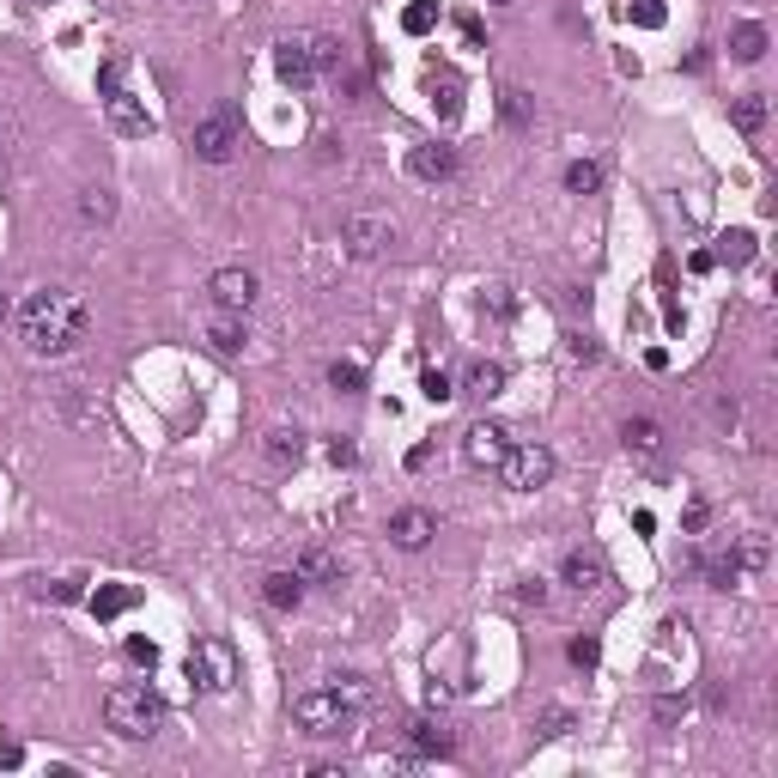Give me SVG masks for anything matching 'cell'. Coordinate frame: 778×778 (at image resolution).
Returning <instances> with one entry per match:
<instances>
[{
	"instance_id": "b9f144b4",
	"label": "cell",
	"mask_w": 778,
	"mask_h": 778,
	"mask_svg": "<svg viewBox=\"0 0 778 778\" xmlns=\"http://www.w3.org/2000/svg\"><path fill=\"white\" fill-rule=\"evenodd\" d=\"M566 730H572V712H560V706L541 718V736H566Z\"/></svg>"
},
{
	"instance_id": "836d02e7",
	"label": "cell",
	"mask_w": 778,
	"mask_h": 778,
	"mask_svg": "<svg viewBox=\"0 0 778 778\" xmlns=\"http://www.w3.org/2000/svg\"><path fill=\"white\" fill-rule=\"evenodd\" d=\"M335 693H341V706H347V712H365V699H371V687H365L359 675H341Z\"/></svg>"
},
{
	"instance_id": "c3c4849f",
	"label": "cell",
	"mask_w": 778,
	"mask_h": 778,
	"mask_svg": "<svg viewBox=\"0 0 778 778\" xmlns=\"http://www.w3.org/2000/svg\"><path fill=\"white\" fill-rule=\"evenodd\" d=\"M0 140H7V128H0ZM0 177H7V152H0Z\"/></svg>"
},
{
	"instance_id": "e0dca14e",
	"label": "cell",
	"mask_w": 778,
	"mask_h": 778,
	"mask_svg": "<svg viewBox=\"0 0 778 778\" xmlns=\"http://www.w3.org/2000/svg\"><path fill=\"white\" fill-rule=\"evenodd\" d=\"M499 389H505V365L499 359H475L469 377H462V396H475V402H493Z\"/></svg>"
},
{
	"instance_id": "5bb4252c",
	"label": "cell",
	"mask_w": 778,
	"mask_h": 778,
	"mask_svg": "<svg viewBox=\"0 0 778 778\" xmlns=\"http://www.w3.org/2000/svg\"><path fill=\"white\" fill-rule=\"evenodd\" d=\"M408 171H414L420 183H450V177H456V146H444V140L414 146V152H408Z\"/></svg>"
},
{
	"instance_id": "8992f818",
	"label": "cell",
	"mask_w": 778,
	"mask_h": 778,
	"mask_svg": "<svg viewBox=\"0 0 778 778\" xmlns=\"http://www.w3.org/2000/svg\"><path fill=\"white\" fill-rule=\"evenodd\" d=\"M189 681H201L207 693H225L231 681H238V657H231L225 639H195L189 651Z\"/></svg>"
},
{
	"instance_id": "681fc988",
	"label": "cell",
	"mask_w": 778,
	"mask_h": 778,
	"mask_svg": "<svg viewBox=\"0 0 778 778\" xmlns=\"http://www.w3.org/2000/svg\"><path fill=\"white\" fill-rule=\"evenodd\" d=\"M499 7H505V0H499Z\"/></svg>"
},
{
	"instance_id": "83f0119b",
	"label": "cell",
	"mask_w": 778,
	"mask_h": 778,
	"mask_svg": "<svg viewBox=\"0 0 778 778\" xmlns=\"http://www.w3.org/2000/svg\"><path fill=\"white\" fill-rule=\"evenodd\" d=\"M566 584H572V590H596V584H602V560H590V554H566Z\"/></svg>"
},
{
	"instance_id": "277c9868",
	"label": "cell",
	"mask_w": 778,
	"mask_h": 778,
	"mask_svg": "<svg viewBox=\"0 0 778 778\" xmlns=\"http://www.w3.org/2000/svg\"><path fill=\"white\" fill-rule=\"evenodd\" d=\"M499 481H505L511 493L548 487V481H554V450H548V444H511L505 462H499Z\"/></svg>"
},
{
	"instance_id": "4316f807",
	"label": "cell",
	"mask_w": 778,
	"mask_h": 778,
	"mask_svg": "<svg viewBox=\"0 0 778 778\" xmlns=\"http://www.w3.org/2000/svg\"><path fill=\"white\" fill-rule=\"evenodd\" d=\"M566 189H572V195H596V189H602V165H596V159H572V165H566Z\"/></svg>"
},
{
	"instance_id": "ba28073f",
	"label": "cell",
	"mask_w": 778,
	"mask_h": 778,
	"mask_svg": "<svg viewBox=\"0 0 778 778\" xmlns=\"http://www.w3.org/2000/svg\"><path fill=\"white\" fill-rule=\"evenodd\" d=\"M389 238H396V225H389L383 213H353V219L341 225V244H347V256H359V262L383 256V250H389Z\"/></svg>"
},
{
	"instance_id": "2e32d148",
	"label": "cell",
	"mask_w": 778,
	"mask_h": 778,
	"mask_svg": "<svg viewBox=\"0 0 778 778\" xmlns=\"http://www.w3.org/2000/svg\"><path fill=\"white\" fill-rule=\"evenodd\" d=\"M262 602H268L274 614H292V608L304 602V578H298V572H268V578H262Z\"/></svg>"
},
{
	"instance_id": "4dcf8cb0",
	"label": "cell",
	"mask_w": 778,
	"mask_h": 778,
	"mask_svg": "<svg viewBox=\"0 0 778 778\" xmlns=\"http://www.w3.org/2000/svg\"><path fill=\"white\" fill-rule=\"evenodd\" d=\"M499 110H505V122H511V128H529V92L505 86V92H499Z\"/></svg>"
},
{
	"instance_id": "d590c367",
	"label": "cell",
	"mask_w": 778,
	"mask_h": 778,
	"mask_svg": "<svg viewBox=\"0 0 778 778\" xmlns=\"http://www.w3.org/2000/svg\"><path fill=\"white\" fill-rule=\"evenodd\" d=\"M627 19H633V25H645V31H657L669 13H663V0H633V7H627Z\"/></svg>"
},
{
	"instance_id": "1f68e13d",
	"label": "cell",
	"mask_w": 778,
	"mask_h": 778,
	"mask_svg": "<svg viewBox=\"0 0 778 778\" xmlns=\"http://www.w3.org/2000/svg\"><path fill=\"white\" fill-rule=\"evenodd\" d=\"M736 566H742V572H760V566H766V535H742V541H736Z\"/></svg>"
},
{
	"instance_id": "7dc6e473",
	"label": "cell",
	"mask_w": 778,
	"mask_h": 778,
	"mask_svg": "<svg viewBox=\"0 0 778 778\" xmlns=\"http://www.w3.org/2000/svg\"><path fill=\"white\" fill-rule=\"evenodd\" d=\"M13 317V298H7V286H0V323H7Z\"/></svg>"
},
{
	"instance_id": "d4e9b609",
	"label": "cell",
	"mask_w": 778,
	"mask_h": 778,
	"mask_svg": "<svg viewBox=\"0 0 778 778\" xmlns=\"http://www.w3.org/2000/svg\"><path fill=\"white\" fill-rule=\"evenodd\" d=\"M432 104H438L444 122L462 116V80H456V73H432Z\"/></svg>"
},
{
	"instance_id": "8d00e7d4",
	"label": "cell",
	"mask_w": 778,
	"mask_h": 778,
	"mask_svg": "<svg viewBox=\"0 0 778 778\" xmlns=\"http://www.w3.org/2000/svg\"><path fill=\"white\" fill-rule=\"evenodd\" d=\"M122 73H128V61H122V55H110V61L98 67V86H104V98H116V92H122Z\"/></svg>"
},
{
	"instance_id": "f35d334b",
	"label": "cell",
	"mask_w": 778,
	"mask_h": 778,
	"mask_svg": "<svg viewBox=\"0 0 778 778\" xmlns=\"http://www.w3.org/2000/svg\"><path fill=\"white\" fill-rule=\"evenodd\" d=\"M128 663L152 669V663H159V645H152V639H128Z\"/></svg>"
},
{
	"instance_id": "cb8c5ba5",
	"label": "cell",
	"mask_w": 778,
	"mask_h": 778,
	"mask_svg": "<svg viewBox=\"0 0 778 778\" xmlns=\"http://www.w3.org/2000/svg\"><path fill=\"white\" fill-rule=\"evenodd\" d=\"M80 219H86V225H110V219H116V195H110L104 183L80 189Z\"/></svg>"
},
{
	"instance_id": "9c48e42d",
	"label": "cell",
	"mask_w": 778,
	"mask_h": 778,
	"mask_svg": "<svg viewBox=\"0 0 778 778\" xmlns=\"http://www.w3.org/2000/svg\"><path fill=\"white\" fill-rule=\"evenodd\" d=\"M505 450H511V432H505L499 420H475L469 432H462V456H469L475 469H499Z\"/></svg>"
},
{
	"instance_id": "ac0fdd59",
	"label": "cell",
	"mask_w": 778,
	"mask_h": 778,
	"mask_svg": "<svg viewBox=\"0 0 778 778\" xmlns=\"http://www.w3.org/2000/svg\"><path fill=\"white\" fill-rule=\"evenodd\" d=\"M298 578H304V584L335 590V584H341V560H335L329 548H304V554H298Z\"/></svg>"
},
{
	"instance_id": "74e56055",
	"label": "cell",
	"mask_w": 778,
	"mask_h": 778,
	"mask_svg": "<svg viewBox=\"0 0 778 778\" xmlns=\"http://www.w3.org/2000/svg\"><path fill=\"white\" fill-rule=\"evenodd\" d=\"M651 712H657V724H675V718H687V699H675V693H663V699H657V706H651Z\"/></svg>"
},
{
	"instance_id": "3957f363",
	"label": "cell",
	"mask_w": 778,
	"mask_h": 778,
	"mask_svg": "<svg viewBox=\"0 0 778 778\" xmlns=\"http://www.w3.org/2000/svg\"><path fill=\"white\" fill-rule=\"evenodd\" d=\"M292 718H298L304 736H317V742H329V736H341V730L353 724V712L341 706L335 687H310V693H298V699H292Z\"/></svg>"
},
{
	"instance_id": "60d3db41",
	"label": "cell",
	"mask_w": 778,
	"mask_h": 778,
	"mask_svg": "<svg viewBox=\"0 0 778 778\" xmlns=\"http://www.w3.org/2000/svg\"><path fill=\"white\" fill-rule=\"evenodd\" d=\"M329 462H335V469H353V462H359V450H353L347 438H335V444H329Z\"/></svg>"
},
{
	"instance_id": "44dd1931",
	"label": "cell",
	"mask_w": 778,
	"mask_h": 778,
	"mask_svg": "<svg viewBox=\"0 0 778 778\" xmlns=\"http://www.w3.org/2000/svg\"><path fill=\"white\" fill-rule=\"evenodd\" d=\"M134 602H140V590H128V584H98V590H92V614H98V620H116V614H128Z\"/></svg>"
},
{
	"instance_id": "5b68a950",
	"label": "cell",
	"mask_w": 778,
	"mask_h": 778,
	"mask_svg": "<svg viewBox=\"0 0 778 778\" xmlns=\"http://www.w3.org/2000/svg\"><path fill=\"white\" fill-rule=\"evenodd\" d=\"M189 146H195L201 165H231V152H238V116H231V110L201 116L195 134H189Z\"/></svg>"
},
{
	"instance_id": "4fadbf2b",
	"label": "cell",
	"mask_w": 778,
	"mask_h": 778,
	"mask_svg": "<svg viewBox=\"0 0 778 778\" xmlns=\"http://www.w3.org/2000/svg\"><path fill=\"white\" fill-rule=\"evenodd\" d=\"M104 116H110V128H116L122 140H146V134H152V110H146L140 98H128V92L104 98Z\"/></svg>"
},
{
	"instance_id": "d6a6232c",
	"label": "cell",
	"mask_w": 778,
	"mask_h": 778,
	"mask_svg": "<svg viewBox=\"0 0 778 778\" xmlns=\"http://www.w3.org/2000/svg\"><path fill=\"white\" fill-rule=\"evenodd\" d=\"M706 584H712V590H736V584H742L736 554H730V560H712V566H706Z\"/></svg>"
},
{
	"instance_id": "7a4b0ae2",
	"label": "cell",
	"mask_w": 778,
	"mask_h": 778,
	"mask_svg": "<svg viewBox=\"0 0 778 778\" xmlns=\"http://www.w3.org/2000/svg\"><path fill=\"white\" fill-rule=\"evenodd\" d=\"M104 724L128 742H146V736H159L165 730V693L152 687V681H122L104 693Z\"/></svg>"
},
{
	"instance_id": "ee69618b",
	"label": "cell",
	"mask_w": 778,
	"mask_h": 778,
	"mask_svg": "<svg viewBox=\"0 0 778 778\" xmlns=\"http://www.w3.org/2000/svg\"><path fill=\"white\" fill-rule=\"evenodd\" d=\"M566 353H572V365H578V359L590 365V359H596V341H590V335H572V347H566Z\"/></svg>"
},
{
	"instance_id": "484cf974",
	"label": "cell",
	"mask_w": 778,
	"mask_h": 778,
	"mask_svg": "<svg viewBox=\"0 0 778 778\" xmlns=\"http://www.w3.org/2000/svg\"><path fill=\"white\" fill-rule=\"evenodd\" d=\"M730 122H736L742 134H760V128H766V98H760V92H742V98L730 104Z\"/></svg>"
},
{
	"instance_id": "6da1fadb",
	"label": "cell",
	"mask_w": 778,
	"mask_h": 778,
	"mask_svg": "<svg viewBox=\"0 0 778 778\" xmlns=\"http://www.w3.org/2000/svg\"><path fill=\"white\" fill-rule=\"evenodd\" d=\"M19 341L31 359H67V353H80L86 335H92V304L80 292H61V286H43L19 304Z\"/></svg>"
},
{
	"instance_id": "ab89813d",
	"label": "cell",
	"mask_w": 778,
	"mask_h": 778,
	"mask_svg": "<svg viewBox=\"0 0 778 778\" xmlns=\"http://www.w3.org/2000/svg\"><path fill=\"white\" fill-rule=\"evenodd\" d=\"M43 596H49V602H80L86 590H80V578H61V584H49Z\"/></svg>"
},
{
	"instance_id": "7bdbcfd3",
	"label": "cell",
	"mask_w": 778,
	"mask_h": 778,
	"mask_svg": "<svg viewBox=\"0 0 778 778\" xmlns=\"http://www.w3.org/2000/svg\"><path fill=\"white\" fill-rule=\"evenodd\" d=\"M706 517H712V511H706V499H693V505H687V517H681V523H687V535H699V529H706Z\"/></svg>"
},
{
	"instance_id": "d6986e66",
	"label": "cell",
	"mask_w": 778,
	"mask_h": 778,
	"mask_svg": "<svg viewBox=\"0 0 778 778\" xmlns=\"http://www.w3.org/2000/svg\"><path fill=\"white\" fill-rule=\"evenodd\" d=\"M262 456L274 462V469H298V462H304V432H292V426L268 432V438H262Z\"/></svg>"
},
{
	"instance_id": "8fae6325",
	"label": "cell",
	"mask_w": 778,
	"mask_h": 778,
	"mask_svg": "<svg viewBox=\"0 0 778 778\" xmlns=\"http://www.w3.org/2000/svg\"><path fill=\"white\" fill-rule=\"evenodd\" d=\"M207 292H213V304H219V310H231V317H244V310L256 304V292H262V286H256V274H250V268H219Z\"/></svg>"
},
{
	"instance_id": "7402d4cb",
	"label": "cell",
	"mask_w": 778,
	"mask_h": 778,
	"mask_svg": "<svg viewBox=\"0 0 778 778\" xmlns=\"http://www.w3.org/2000/svg\"><path fill=\"white\" fill-rule=\"evenodd\" d=\"M620 438H627V450H639V456H663V426L657 420H627V426H620Z\"/></svg>"
},
{
	"instance_id": "bcb514c9",
	"label": "cell",
	"mask_w": 778,
	"mask_h": 778,
	"mask_svg": "<svg viewBox=\"0 0 778 778\" xmlns=\"http://www.w3.org/2000/svg\"><path fill=\"white\" fill-rule=\"evenodd\" d=\"M19 760H25V748H19V742H0V766H19Z\"/></svg>"
},
{
	"instance_id": "7c38bea8",
	"label": "cell",
	"mask_w": 778,
	"mask_h": 778,
	"mask_svg": "<svg viewBox=\"0 0 778 778\" xmlns=\"http://www.w3.org/2000/svg\"><path fill=\"white\" fill-rule=\"evenodd\" d=\"M456 748V736L444 730V724H432V718H414L408 724V748H402V766H420V760H444Z\"/></svg>"
},
{
	"instance_id": "52a82bcc",
	"label": "cell",
	"mask_w": 778,
	"mask_h": 778,
	"mask_svg": "<svg viewBox=\"0 0 778 778\" xmlns=\"http://www.w3.org/2000/svg\"><path fill=\"white\" fill-rule=\"evenodd\" d=\"M274 73L292 86V92H304V86H317V37H280L274 43Z\"/></svg>"
},
{
	"instance_id": "9a60e30c",
	"label": "cell",
	"mask_w": 778,
	"mask_h": 778,
	"mask_svg": "<svg viewBox=\"0 0 778 778\" xmlns=\"http://www.w3.org/2000/svg\"><path fill=\"white\" fill-rule=\"evenodd\" d=\"M207 347H213V353H225V359H238V353L250 347V329H244V317H231V310H219V317L207 323Z\"/></svg>"
},
{
	"instance_id": "f546056e",
	"label": "cell",
	"mask_w": 778,
	"mask_h": 778,
	"mask_svg": "<svg viewBox=\"0 0 778 778\" xmlns=\"http://www.w3.org/2000/svg\"><path fill=\"white\" fill-rule=\"evenodd\" d=\"M432 25H438V0H414V7L402 13V31H408V37H426Z\"/></svg>"
},
{
	"instance_id": "30bf717a",
	"label": "cell",
	"mask_w": 778,
	"mask_h": 778,
	"mask_svg": "<svg viewBox=\"0 0 778 778\" xmlns=\"http://www.w3.org/2000/svg\"><path fill=\"white\" fill-rule=\"evenodd\" d=\"M432 535H438V517H432L426 505H402V511H389V541H396L402 554H420Z\"/></svg>"
},
{
	"instance_id": "f6af8a7d",
	"label": "cell",
	"mask_w": 778,
	"mask_h": 778,
	"mask_svg": "<svg viewBox=\"0 0 778 778\" xmlns=\"http://www.w3.org/2000/svg\"><path fill=\"white\" fill-rule=\"evenodd\" d=\"M572 663H578V669H596V645H590V639H572Z\"/></svg>"
},
{
	"instance_id": "e575fe53",
	"label": "cell",
	"mask_w": 778,
	"mask_h": 778,
	"mask_svg": "<svg viewBox=\"0 0 778 778\" xmlns=\"http://www.w3.org/2000/svg\"><path fill=\"white\" fill-rule=\"evenodd\" d=\"M420 396H426V402H450V396H456V383H450V377L432 365V371L420 377Z\"/></svg>"
},
{
	"instance_id": "f1b7e54d",
	"label": "cell",
	"mask_w": 778,
	"mask_h": 778,
	"mask_svg": "<svg viewBox=\"0 0 778 778\" xmlns=\"http://www.w3.org/2000/svg\"><path fill=\"white\" fill-rule=\"evenodd\" d=\"M329 389H341V396H359V389H365V365L335 359V365H329Z\"/></svg>"
},
{
	"instance_id": "603a6c76",
	"label": "cell",
	"mask_w": 778,
	"mask_h": 778,
	"mask_svg": "<svg viewBox=\"0 0 778 778\" xmlns=\"http://www.w3.org/2000/svg\"><path fill=\"white\" fill-rule=\"evenodd\" d=\"M730 55L754 67V61L766 55V25H754V19H748V25H736V31H730Z\"/></svg>"
},
{
	"instance_id": "ffe728a7",
	"label": "cell",
	"mask_w": 778,
	"mask_h": 778,
	"mask_svg": "<svg viewBox=\"0 0 778 778\" xmlns=\"http://www.w3.org/2000/svg\"><path fill=\"white\" fill-rule=\"evenodd\" d=\"M754 250H760V244H754V231H742V225H736V231H724V238H718L712 262H724V268H748V262H754Z\"/></svg>"
}]
</instances>
